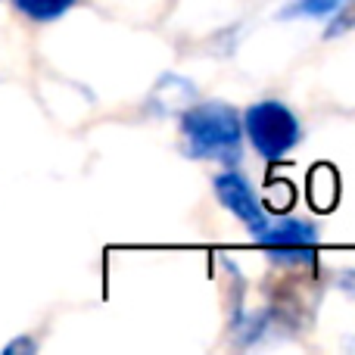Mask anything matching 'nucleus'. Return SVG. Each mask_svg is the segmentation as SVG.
I'll list each match as a JSON object with an SVG mask.
<instances>
[{
	"mask_svg": "<svg viewBox=\"0 0 355 355\" xmlns=\"http://www.w3.org/2000/svg\"><path fill=\"white\" fill-rule=\"evenodd\" d=\"M334 281H337V287L343 290L346 296L355 300V268H340L337 275H334Z\"/></svg>",
	"mask_w": 355,
	"mask_h": 355,
	"instance_id": "9",
	"label": "nucleus"
},
{
	"mask_svg": "<svg viewBox=\"0 0 355 355\" xmlns=\"http://www.w3.org/2000/svg\"><path fill=\"white\" fill-rule=\"evenodd\" d=\"M181 131L193 159H212L234 166L240 162V144H243V122L237 110L221 100L187 106L181 112Z\"/></svg>",
	"mask_w": 355,
	"mask_h": 355,
	"instance_id": "1",
	"label": "nucleus"
},
{
	"mask_svg": "<svg viewBox=\"0 0 355 355\" xmlns=\"http://www.w3.org/2000/svg\"><path fill=\"white\" fill-rule=\"evenodd\" d=\"M35 352H37V340L28 337V334L10 340V343L3 346V355H35Z\"/></svg>",
	"mask_w": 355,
	"mask_h": 355,
	"instance_id": "8",
	"label": "nucleus"
},
{
	"mask_svg": "<svg viewBox=\"0 0 355 355\" xmlns=\"http://www.w3.org/2000/svg\"><path fill=\"white\" fill-rule=\"evenodd\" d=\"M215 196L221 200V206L227 209L231 215H237L240 221H243L246 227L252 231V237H256L259 231H265V225H268V215H265L262 202H259L256 190L246 184V178L240 172H234V168H227V172L215 175Z\"/></svg>",
	"mask_w": 355,
	"mask_h": 355,
	"instance_id": "4",
	"label": "nucleus"
},
{
	"mask_svg": "<svg viewBox=\"0 0 355 355\" xmlns=\"http://www.w3.org/2000/svg\"><path fill=\"white\" fill-rule=\"evenodd\" d=\"M240 122H243V135L250 137L252 150L271 162L284 159L302 137L300 119L281 100H259L246 110V116Z\"/></svg>",
	"mask_w": 355,
	"mask_h": 355,
	"instance_id": "2",
	"label": "nucleus"
},
{
	"mask_svg": "<svg viewBox=\"0 0 355 355\" xmlns=\"http://www.w3.org/2000/svg\"><path fill=\"white\" fill-rule=\"evenodd\" d=\"M352 28H355V0H346V3L334 12L324 37H340V35H346V31H352Z\"/></svg>",
	"mask_w": 355,
	"mask_h": 355,
	"instance_id": "7",
	"label": "nucleus"
},
{
	"mask_svg": "<svg viewBox=\"0 0 355 355\" xmlns=\"http://www.w3.org/2000/svg\"><path fill=\"white\" fill-rule=\"evenodd\" d=\"M343 3L346 0H293L281 12V19H324V16H334Z\"/></svg>",
	"mask_w": 355,
	"mask_h": 355,
	"instance_id": "6",
	"label": "nucleus"
},
{
	"mask_svg": "<svg viewBox=\"0 0 355 355\" xmlns=\"http://www.w3.org/2000/svg\"><path fill=\"white\" fill-rule=\"evenodd\" d=\"M256 243L268 252L271 262L300 268V265H315L318 252V227L302 218H277L268 221L265 231L256 234Z\"/></svg>",
	"mask_w": 355,
	"mask_h": 355,
	"instance_id": "3",
	"label": "nucleus"
},
{
	"mask_svg": "<svg viewBox=\"0 0 355 355\" xmlns=\"http://www.w3.org/2000/svg\"><path fill=\"white\" fill-rule=\"evenodd\" d=\"M75 3H78V0H12V6H16L22 16H28L31 22H56V19L66 16Z\"/></svg>",
	"mask_w": 355,
	"mask_h": 355,
	"instance_id": "5",
	"label": "nucleus"
}]
</instances>
